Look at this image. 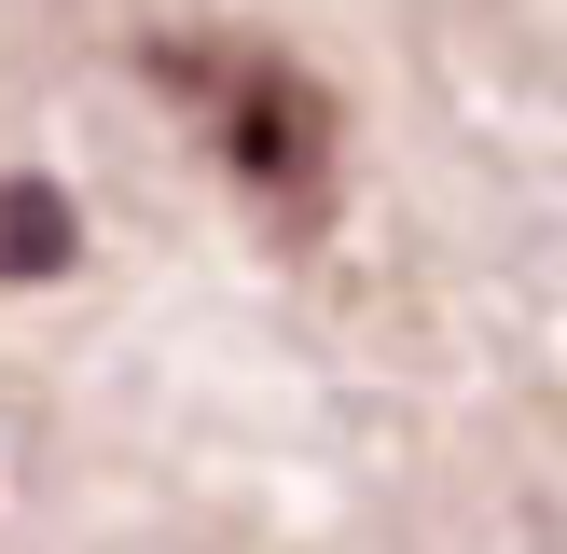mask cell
Segmentation results:
<instances>
[{
    "mask_svg": "<svg viewBox=\"0 0 567 554\" xmlns=\"http://www.w3.org/2000/svg\"><path fill=\"white\" fill-rule=\"evenodd\" d=\"M70 236H83V222H70V194H55V181H0V277H55V264H70Z\"/></svg>",
    "mask_w": 567,
    "mask_h": 554,
    "instance_id": "2",
    "label": "cell"
},
{
    "mask_svg": "<svg viewBox=\"0 0 567 554\" xmlns=\"http://www.w3.org/2000/svg\"><path fill=\"white\" fill-rule=\"evenodd\" d=\"M138 70H153V98H181L194 125H208L221 181H236L277 236H319L332 222V194H347V111H332V83L305 70V55L236 42V28H166Z\"/></svg>",
    "mask_w": 567,
    "mask_h": 554,
    "instance_id": "1",
    "label": "cell"
}]
</instances>
